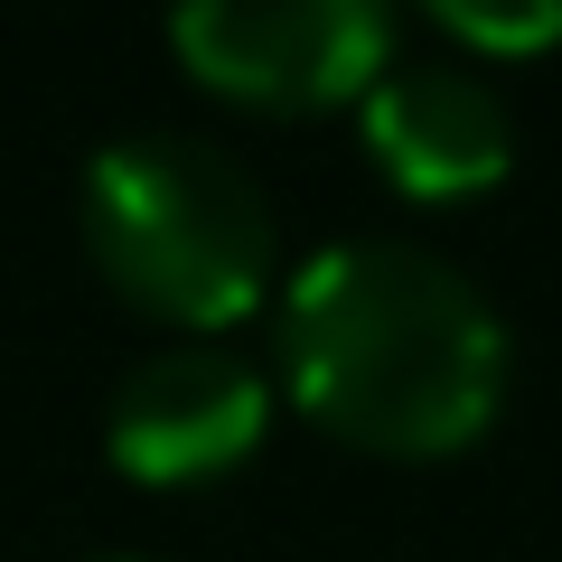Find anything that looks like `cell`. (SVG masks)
<instances>
[{
  "mask_svg": "<svg viewBox=\"0 0 562 562\" xmlns=\"http://www.w3.org/2000/svg\"><path fill=\"white\" fill-rule=\"evenodd\" d=\"M281 375L338 441L441 460L506 403V328L431 244L347 235L281 291Z\"/></svg>",
  "mask_w": 562,
  "mask_h": 562,
  "instance_id": "cell-1",
  "label": "cell"
},
{
  "mask_svg": "<svg viewBox=\"0 0 562 562\" xmlns=\"http://www.w3.org/2000/svg\"><path fill=\"white\" fill-rule=\"evenodd\" d=\"M85 244L140 310L225 328L272 281V198L216 140L122 132L85 160Z\"/></svg>",
  "mask_w": 562,
  "mask_h": 562,
  "instance_id": "cell-2",
  "label": "cell"
},
{
  "mask_svg": "<svg viewBox=\"0 0 562 562\" xmlns=\"http://www.w3.org/2000/svg\"><path fill=\"white\" fill-rule=\"evenodd\" d=\"M169 47L235 103L319 113L394 66V20L375 0H188L169 20Z\"/></svg>",
  "mask_w": 562,
  "mask_h": 562,
  "instance_id": "cell-3",
  "label": "cell"
},
{
  "mask_svg": "<svg viewBox=\"0 0 562 562\" xmlns=\"http://www.w3.org/2000/svg\"><path fill=\"white\" fill-rule=\"evenodd\" d=\"M272 422V384L235 357V347H160L150 366H132L113 394V469L140 487H198L225 479Z\"/></svg>",
  "mask_w": 562,
  "mask_h": 562,
  "instance_id": "cell-4",
  "label": "cell"
},
{
  "mask_svg": "<svg viewBox=\"0 0 562 562\" xmlns=\"http://www.w3.org/2000/svg\"><path fill=\"white\" fill-rule=\"evenodd\" d=\"M366 160L403 188V198H469V188L506 179L516 160V122H506L497 85L469 66H384L366 85Z\"/></svg>",
  "mask_w": 562,
  "mask_h": 562,
  "instance_id": "cell-5",
  "label": "cell"
},
{
  "mask_svg": "<svg viewBox=\"0 0 562 562\" xmlns=\"http://www.w3.org/2000/svg\"><path fill=\"white\" fill-rule=\"evenodd\" d=\"M431 20L450 29V38H469V47H497V57H525V47H553L562 38V0H543V10H431Z\"/></svg>",
  "mask_w": 562,
  "mask_h": 562,
  "instance_id": "cell-6",
  "label": "cell"
},
{
  "mask_svg": "<svg viewBox=\"0 0 562 562\" xmlns=\"http://www.w3.org/2000/svg\"><path fill=\"white\" fill-rule=\"evenodd\" d=\"M113 562H150V553H113Z\"/></svg>",
  "mask_w": 562,
  "mask_h": 562,
  "instance_id": "cell-7",
  "label": "cell"
}]
</instances>
